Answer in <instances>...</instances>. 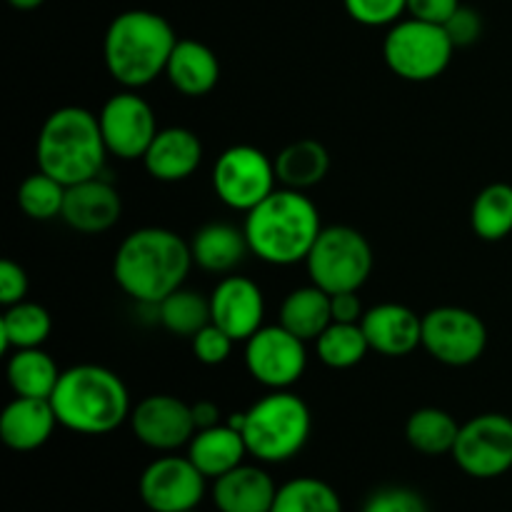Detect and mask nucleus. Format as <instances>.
Here are the masks:
<instances>
[{
  "instance_id": "obj_26",
  "label": "nucleus",
  "mask_w": 512,
  "mask_h": 512,
  "mask_svg": "<svg viewBox=\"0 0 512 512\" xmlns=\"http://www.w3.org/2000/svg\"><path fill=\"white\" fill-rule=\"evenodd\" d=\"M283 328L298 335L300 340H318L323 330L333 323V308H330V293L318 285H303L285 295L280 305V320Z\"/></svg>"
},
{
  "instance_id": "obj_38",
  "label": "nucleus",
  "mask_w": 512,
  "mask_h": 512,
  "mask_svg": "<svg viewBox=\"0 0 512 512\" xmlns=\"http://www.w3.org/2000/svg\"><path fill=\"white\" fill-rule=\"evenodd\" d=\"M443 28L448 30L455 48H468V45L478 43L480 35H483V18H480L478 10L470 8V5H460V8L445 20Z\"/></svg>"
},
{
  "instance_id": "obj_4",
  "label": "nucleus",
  "mask_w": 512,
  "mask_h": 512,
  "mask_svg": "<svg viewBox=\"0 0 512 512\" xmlns=\"http://www.w3.org/2000/svg\"><path fill=\"white\" fill-rule=\"evenodd\" d=\"M178 35L153 10H125L110 20L103 38V60L110 78L128 90L145 88L168 68Z\"/></svg>"
},
{
  "instance_id": "obj_29",
  "label": "nucleus",
  "mask_w": 512,
  "mask_h": 512,
  "mask_svg": "<svg viewBox=\"0 0 512 512\" xmlns=\"http://www.w3.org/2000/svg\"><path fill=\"white\" fill-rule=\"evenodd\" d=\"M460 425L448 410L440 408H420L405 423V438L410 448L418 453L430 455H450L458 440Z\"/></svg>"
},
{
  "instance_id": "obj_27",
  "label": "nucleus",
  "mask_w": 512,
  "mask_h": 512,
  "mask_svg": "<svg viewBox=\"0 0 512 512\" xmlns=\"http://www.w3.org/2000/svg\"><path fill=\"white\" fill-rule=\"evenodd\" d=\"M60 373L63 370H58L55 360L43 348L13 350L8 355V365H5L10 388L20 398L50 400L60 380Z\"/></svg>"
},
{
  "instance_id": "obj_23",
  "label": "nucleus",
  "mask_w": 512,
  "mask_h": 512,
  "mask_svg": "<svg viewBox=\"0 0 512 512\" xmlns=\"http://www.w3.org/2000/svg\"><path fill=\"white\" fill-rule=\"evenodd\" d=\"M193 263L205 273L230 275L250 253L245 230L230 223H208L190 240Z\"/></svg>"
},
{
  "instance_id": "obj_7",
  "label": "nucleus",
  "mask_w": 512,
  "mask_h": 512,
  "mask_svg": "<svg viewBox=\"0 0 512 512\" xmlns=\"http://www.w3.org/2000/svg\"><path fill=\"white\" fill-rule=\"evenodd\" d=\"M310 283L325 293L360 290L373 273V248L360 230L350 225H328L305 258Z\"/></svg>"
},
{
  "instance_id": "obj_5",
  "label": "nucleus",
  "mask_w": 512,
  "mask_h": 512,
  "mask_svg": "<svg viewBox=\"0 0 512 512\" xmlns=\"http://www.w3.org/2000/svg\"><path fill=\"white\" fill-rule=\"evenodd\" d=\"M105 158L108 148H105L100 120L90 110L80 105H65L53 110L40 125L38 145H35L38 170L53 175L65 188L98 178Z\"/></svg>"
},
{
  "instance_id": "obj_16",
  "label": "nucleus",
  "mask_w": 512,
  "mask_h": 512,
  "mask_svg": "<svg viewBox=\"0 0 512 512\" xmlns=\"http://www.w3.org/2000/svg\"><path fill=\"white\" fill-rule=\"evenodd\" d=\"M210 315L230 338L248 340L263 328L265 295L255 280L245 275H225L210 293Z\"/></svg>"
},
{
  "instance_id": "obj_17",
  "label": "nucleus",
  "mask_w": 512,
  "mask_h": 512,
  "mask_svg": "<svg viewBox=\"0 0 512 512\" xmlns=\"http://www.w3.org/2000/svg\"><path fill=\"white\" fill-rule=\"evenodd\" d=\"M123 215V198L108 180L90 178L68 185L65 190L63 215L60 218L73 230L85 235H98L113 228Z\"/></svg>"
},
{
  "instance_id": "obj_13",
  "label": "nucleus",
  "mask_w": 512,
  "mask_h": 512,
  "mask_svg": "<svg viewBox=\"0 0 512 512\" xmlns=\"http://www.w3.org/2000/svg\"><path fill=\"white\" fill-rule=\"evenodd\" d=\"M105 148L120 160H143L150 143L158 135V123L148 100L125 88L105 100L98 115Z\"/></svg>"
},
{
  "instance_id": "obj_41",
  "label": "nucleus",
  "mask_w": 512,
  "mask_h": 512,
  "mask_svg": "<svg viewBox=\"0 0 512 512\" xmlns=\"http://www.w3.org/2000/svg\"><path fill=\"white\" fill-rule=\"evenodd\" d=\"M330 308H333V323H360L365 315L358 290L330 295Z\"/></svg>"
},
{
  "instance_id": "obj_25",
  "label": "nucleus",
  "mask_w": 512,
  "mask_h": 512,
  "mask_svg": "<svg viewBox=\"0 0 512 512\" xmlns=\"http://www.w3.org/2000/svg\"><path fill=\"white\" fill-rule=\"evenodd\" d=\"M275 175L283 188L308 190L323 183L330 170V153L320 140L300 138L275 155Z\"/></svg>"
},
{
  "instance_id": "obj_15",
  "label": "nucleus",
  "mask_w": 512,
  "mask_h": 512,
  "mask_svg": "<svg viewBox=\"0 0 512 512\" xmlns=\"http://www.w3.org/2000/svg\"><path fill=\"white\" fill-rule=\"evenodd\" d=\"M130 430L150 450L173 453L193 440L198 433L193 420V405L175 395H148L130 413Z\"/></svg>"
},
{
  "instance_id": "obj_30",
  "label": "nucleus",
  "mask_w": 512,
  "mask_h": 512,
  "mask_svg": "<svg viewBox=\"0 0 512 512\" xmlns=\"http://www.w3.org/2000/svg\"><path fill=\"white\" fill-rule=\"evenodd\" d=\"M470 228L480 240L498 243L512 233V185L490 183L475 195Z\"/></svg>"
},
{
  "instance_id": "obj_18",
  "label": "nucleus",
  "mask_w": 512,
  "mask_h": 512,
  "mask_svg": "<svg viewBox=\"0 0 512 512\" xmlns=\"http://www.w3.org/2000/svg\"><path fill=\"white\" fill-rule=\"evenodd\" d=\"M360 325H363L370 350L385 355V358H405L423 345V318L408 305H375V308L365 310Z\"/></svg>"
},
{
  "instance_id": "obj_36",
  "label": "nucleus",
  "mask_w": 512,
  "mask_h": 512,
  "mask_svg": "<svg viewBox=\"0 0 512 512\" xmlns=\"http://www.w3.org/2000/svg\"><path fill=\"white\" fill-rule=\"evenodd\" d=\"M363 512H428L423 495L405 485H388L380 488L365 500Z\"/></svg>"
},
{
  "instance_id": "obj_31",
  "label": "nucleus",
  "mask_w": 512,
  "mask_h": 512,
  "mask_svg": "<svg viewBox=\"0 0 512 512\" xmlns=\"http://www.w3.org/2000/svg\"><path fill=\"white\" fill-rule=\"evenodd\" d=\"M158 320L168 333L178 338H195L205 325L213 323L210 298L183 285L158 305Z\"/></svg>"
},
{
  "instance_id": "obj_43",
  "label": "nucleus",
  "mask_w": 512,
  "mask_h": 512,
  "mask_svg": "<svg viewBox=\"0 0 512 512\" xmlns=\"http://www.w3.org/2000/svg\"><path fill=\"white\" fill-rule=\"evenodd\" d=\"M15 10H35L45 3V0H8Z\"/></svg>"
},
{
  "instance_id": "obj_22",
  "label": "nucleus",
  "mask_w": 512,
  "mask_h": 512,
  "mask_svg": "<svg viewBox=\"0 0 512 512\" xmlns=\"http://www.w3.org/2000/svg\"><path fill=\"white\" fill-rule=\"evenodd\" d=\"M170 85L180 95L188 98H203L218 85L220 60L205 43L193 38H183L175 43L170 53L168 68H165Z\"/></svg>"
},
{
  "instance_id": "obj_33",
  "label": "nucleus",
  "mask_w": 512,
  "mask_h": 512,
  "mask_svg": "<svg viewBox=\"0 0 512 512\" xmlns=\"http://www.w3.org/2000/svg\"><path fill=\"white\" fill-rule=\"evenodd\" d=\"M270 512H343V503L325 480L295 478L280 485Z\"/></svg>"
},
{
  "instance_id": "obj_6",
  "label": "nucleus",
  "mask_w": 512,
  "mask_h": 512,
  "mask_svg": "<svg viewBox=\"0 0 512 512\" xmlns=\"http://www.w3.org/2000/svg\"><path fill=\"white\" fill-rule=\"evenodd\" d=\"M313 418L300 395L273 390L245 410L243 438L248 455L260 463H285L308 445Z\"/></svg>"
},
{
  "instance_id": "obj_3",
  "label": "nucleus",
  "mask_w": 512,
  "mask_h": 512,
  "mask_svg": "<svg viewBox=\"0 0 512 512\" xmlns=\"http://www.w3.org/2000/svg\"><path fill=\"white\" fill-rule=\"evenodd\" d=\"M50 403L58 423L78 435H108L133 413L123 378L93 363L63 370Z\"/></svg>"
},
{
  "instance_id": "obj_28",
  "label": "nucleus",
  "mask_w": 512,
  "mask_h": 512,
  "mask_svg": "<svg viewBox=\"0 0 512 512\" xmlns=\"http://www.w3.org/2000/svg\"><path fill=\"white\" fill-rule=\"evenodd\" d=\"M53 333V318L38 303H15L0 315V350L10 355L13 350L43 348L45 340Z\"/></svg>"
},
{
  "instance_id": "obj_1",
  "label": "nucleus",
  "mask_w": 512,
  "mask_h": 512,
  "mask_svg": "<svg viewBox=\"0 0 512 512\" xmlns=\"http://www.w3.org/2000/svg\"><path fill=\"white\" fill-rule=\"evenodd\" d=\"M190 243L168 228H140L125 235L113 258V278L135 303L158 308L183 288L193 268Z\"/></svg>"
},
{
  "instance_id": "obj_21",
  "label": "nucleus",
  "mask_w": 512,
  "mask_h": 512,
  "mask_svg": "<svg viewBox=\"0 0 512 512\" xmlns=\"http://www.w3.org/2000/svg\"><path fill=\"white\" fill-rule=\"evenodd\" d=\"M278 485L258 465H238L213 485V503L220 512H270Z\"/></svg>"
},
{
  "instance_id": "obj_12",
  "label": "nucleus",
  "mask_w": 512,
  "mask_h": 512,
  "mask_svg": "<svg viewBox=\"0 0 512 512\" xmlns=\"http://www.w3.org/2000/svg\"><path fill=\"white\" fill-rule=\"evenodd\" d=\"M245 368L268 390H288L308 368L305 340L283 325H263L245 340Z\"/></svg>"
},
{
  "instance_id": "obj_20",
  "label": "nucleus",
  "mask_w": 512,
  "mask_h": 512,
  "mask_svg": "<svg viewBox=\"0 0 512 512\" xmlns=\"http://www.w3.org/2000/svg\"><path fill=\"white\" fill-rule=\"evenodd\" d=\"M55 425L60 423L50 400L15 395L0 415V438L15 453H33L48 443Z\"/></svg>"
},
{
  "instance_id": "obj_40",
  "label": "nucleus",
  "mask_w": 512,
  "mask_h": 512,
  "mask_svg": "<svg viewBox=\"0 0 512 512\" xmlns=\"http://www.w3.org/2000/svg\"><path fill=\"white\" fill-rule=\"evenodd\" d=\"M460 5V0H408V13L410 18L443 25Z\"/></svg>"
},
{
  "instance_id": "obj_9",
  "label": "nucleus",
  "mask_w": 512,
  "mask_h": 512,
  "mask_svg": "<svg viewBox=\"0 0 512 512\" xmlns=\"http://www.w3.org/2000/svg\"><path fill=\"white\" fill-rule=\"evenodd\" d=\"M213 190L230 210L248 213L275 190V160L255 145H233L213 165Z\"/></svg>"
},
{
  "instance_id": "obj_14",
  "label": "nucleus",
  "mask_w": 512,
  "mask_h": 512,
  "mask_svg": "<svg viewBox=\"0 0 512 512\" xmlns=\"http://www.w3.org/2000/svg\"><path fill=\"white\" fill-rule=\"evenodd\" d=\"M205 475L190 458L160 455L140 475L138 493L145 508L153 512L198 510L205 495Z\"/></svg>"
},
{
  "instance_id": "obj_37",
  "label": "nucleus",
  "mask_w": 512,
  "mask_h": 512,
  "mask_svg": "<svg viewBox=\"0 0 512 512\" xmlns=\"http://www.w3.org/2000/svg\"><path fill=\"white\" fill-rule=\"evenodd\" d=\"M190 343H193L195 360L213 368V365H223L225 360L230 358L235 340L230 338L223 328H218L215 323H210V325H205V328L200 330L195 338H190Z\"/></svg>"
},
{
  "instance_id": "obj_19",
  "label": "nucleus",
  "mask_w": 512,
  "mask_h": 512,
  "mask_svg": "<svg viewBox=\"0 0 512 512\" xmlns=\"http://www.w3.org/2000/svg\"><path fill=\"white\" fill-rule=\"evenodd\" d=\"M203 163V143L198 135L180 125L160 128L143 155V165L150 178L160 183L188 180Z\"/></svg>"
},
{
  "instance_id": "obj_32",
  "label": "nucleus",
  "mask_w": 512,
  "mask_h": 512,
  "mask_svg": "<svg viewBox=\"0 0 512 512\" xmlns=\"http://www.w3.org/2000/svg\"><path fill=\"white\" fill-rule=\"evenodd\" d=\"M318 358L333 370H348L363 363L370 353V343L360 323H330L315 340Z\"/></svg>"
},
{
  "instance_id": "obj_35",
  "label": "nucleus",
  "mask_w": 512,
  "mask_h": 512,
  "mask_svg": "<svg viewBox=\"0 0 512 512\" xmlns=\"http://www.w3.org/2000/svg\"><path fill=\"white\" fill-rule=\"evenodd\" d=\"M350 18L368 28H385L403 20L408 13V0H343Z\"/></svg>"
},
{
  "instance_id": "obj_44",
  "label": "nucleus",
  "mask_w": 512,
  "mask_h": 512,
  "mask_svg": "<svg viewBox=\"0 0 512 512\" xmlns=\"http://www.w3.org/2000/svg\"><path fill=\"white\" fill-rule=\"evenodd\" d=\"M185 512H198V510H185Z\"/></svg>"
},
{
  "instance_id": "obj_34",
  "label": "nucleus",
  "mask_w": 512,
  "mask_h": 512,
  "mask_svg": "<svg viewBox=\"0 0 512 512\" xmlns=\"http://www.w3.org/2000/svg\"><path fill=\"white\" fill-rule=\"evenodd\" d=\"M65 185L60 180H55L53 175L38 173L28 175V178L20 183L18 188V205L30 220H55L63 215V203H65Z\"/></svg>"
},
{
  "instance_id": "obj_8",
  "label": "nucleus",
  "mask_w": 512,
  "mask_h": 512,
  "mask_svg": "<svg viewBox=\"0 0 512 512\" xmlns=\"http://www.w3.org/2000/svg\"><path fill=\"white\" fill-rule=\"evenodd\" d=\"M455 45L448 30L428 20L405 18L390 25L383 40L385 65L398 78L410 83H428L440 78L453 60Z\"/></svg>"
},
{
  "instance_id": "obj_10",
  "label": "nucleus",
  "mask_w": 512,
  "mask_h": 512,
  "mask_svg": "<svg viewBox=\"0 0 512 512\" xmlns=\"http://www.w3.org/2000/svg\"><path fill=\"white\" fill-rule=\"evenodd\" d=\"M423 348L438 363L465 368L483 358L488 348V328L473 310L440 305L423 315Z\"/></svg>"
},
{
  "instance_id": "obj_39",
  "label": "nucleus",
  "mask_w": 512,
  "mask_h": 512,
  "mask_svg": "<svg viewBox=\"0 0 512 512\" xmlns=\"http://www.w3.org/2000/svg\"><path fill=\"white\" fill-rule=\"evenodd\" d=\"M28 288V273H25L23 265L15 263V260H3L0 263V303H3V308L23 303Z\"/></svg>"
},
{
  "instance_id": "obj_24",
  "label": "nucleus",
  "mask_w": 512,
  "mask_h": 512,
  "mask_svg": "<svg viewBox=\"0 0 512 512\" xmlns=\"http://www.w3.org/2000/svg\"><path fill=\"white\" fill-rule=\"evenodd\" d=\"M245 455H248V445H245L243 433L230 428L228 423L198 430L188 443V458L210 480H218L220 475L243 465Z\"/></svg>"
},
{
  "instance_id": "obj_11",
  "label": "nucleus",
  "mask_w": 512,
  "mask_h": 512,
  "mask_svg": "<svg viewBox=\"0 0 512 512\" xmlns=\"http://www.w3.org/2000/svg\"><path fill=\"white\" fill-rule=\"evenodd\" d=\"M453 460L465 475L493 480L512 470V418L503 413H483L460 425Z\"/></svg>"
},
{
  "instance_id": "obj_42",
  "label": "nucleus",
  "mask_w": 512,
  "mask_h": 512,
  "mask_svg": "<svg viewBox=\"0 0 512 512\" xmlns=\"http://www.w3.org/2000/svg\"><path fill=\"white\" fill-rule=\"evenodd\" d=\"M193 420H195V428L198 430H208L220 425V408L213 403V400H200V403L193 405Z\"/></svg>"
},
{
  "instance_id": "obj_2",
  "label": "nucleus",
  "mask_w": 512,
  "mask_h": 512,
  "mask_svg": "<svg viewBox=\"0 0 512 512\" xmlns=\"http://www.w3.org/2000/svg\"><path fill=\"white\" fill-rule=\"evenodd\" d=\"M243 230L255 258L285 268L305 263L323 223L318 205L305 190L275 188L263 203L245 213Z\"/></svg>"
}]
</instances>
